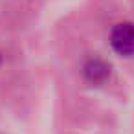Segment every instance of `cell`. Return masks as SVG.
I'll list each match as a JSON object with an SVG mask.
<instances>
[{
	"instance_id": "6da1fadb",
	"label": "cell",
	"mask_w": 134,
	"mask_h": 134,
	"mask_svg": "<svg viewBox=\"0 0 134 134\" xmlns=\"http://www.w3.org/2000/svg\"><path fill=\"white\" fill-rule=\"evenodd\" d=\"M110 46L118 55L132 57L134 55V24L132 22L116 24L110 31Z\"/></svg>"
},
{
	"instance_id": "7a4b0ae2",
	"label": "cell",
	"mask_w": 134,
	"mask_h": 134,
	"mask_svg": "<svg viewBox=\"0 0 134 134\" xmlns=\"http://www.w3.org/2000/svg\"><path fill=\"white\" fill-rule=\"evenodd\" d=\"M83 74L86 77L88 83L92 85H101L110 77V66L103 61V59H90L86 61V64L83 66Z\"/></svg>"
},
{
	"instance_id": "3957f363",
	"label": "cell",
	"mask_w": 134,
	"mask_h": 134,
	"mask_svg": "<svg viewBox=\"0 0 134 134\" xmlns=\"http://www.w3.org/2000/svg\"><path fill=\"white\" fill-rule=\"evenodd\" d=\"M0 64H2V53H0Z\"/></svg>"
}]
</instances>
